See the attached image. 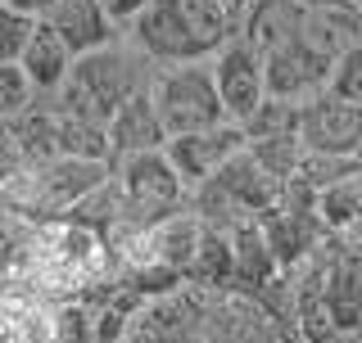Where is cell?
Wrapping results in <instances>:
<instances>
[{
  "label": "cell",
  "instance_id": "cell-12",
  "mask_svg": "<svg viewBox=\"0 0 362 343\" xmlns=\"http://www.w3.org/2000/svg\"><path fill=\"white\" fill-rule=\"evenodd\" d=\"M109 145H113V163H118V158H132V154H154V150L168 145V131L154 113L150 90L132 95L127 104L109 118Z\"/></svg>",
  "mask_w": 362,
  "mask_h": 343
},
{
  "label": "cell",
  "instance_id": "cell-17",
  "mask_svg": "<svg viewBox=\"0 0 362 343\" xmlns=\"http://www.w3.org/2000/svg\"><path fill=\"white\" fill-rule=\"evenodd\" d=\"M59 118V158H77V163H109L113 167V145H109V127H95V122L82 118Z\"/></svg>",
  "mask_w": 362,
  "mask_h": 343
},
{
  "label": "cell",
  "instance_id": "cell-9",
  "mask_svg": "<svg viewBox=\"0 0 362 343\" xmlns=\"http://www.w3.org/2000/svg\"><path fill=\"white\" fill-rule=\"evenodd\" d=\"M299 140L308 154H339V158H362V109L326 95L299 104Z\"/></svg>",
  "mask_w": 362,
  "mask_h": 343
},
{
  "label": "cell",
  "instance_id": "cell-5",
  "mask_svg": "<svg viewBox=\"0 0 362 343\" xmlns=\"http://www.w3.org/2000/svg\"><path fill=\"white\" fill-rule=\"evenodd\" d=\"M150 100H154V113H158V122H163L168 140L195 136V131H213V127L226 122V109L218 100V82H213L209 64L154 68Z\"/></svg>",
  "mask_w": 362,
  "mask_h": 343
},
{
  "label": "cell",
  "instance_id": "cell-19",
  "mask_svg": "<svg viewBox=\"0 0 362 343\" xmlns=\"http://www.w3.org/2000/svg\"><path fill=\"white\" fill-rule=\"evenodd\" d=\"M245 140H276V136H299V104H290V100H263V109L254 113V118L245 122Z\"/></svg>",
  "mask_w": 362,
  "mask_h": 343
},
{
  "label": "cell",
  "instance_id": "cell-24",
  "mask_svg": "<svg viewBox=\"0 0 362 343\" xmlns=\"http://www.w3.org/2000/svg\"><path fill=\"white\" fill-rule=\"evenodd\" d=\"M331 90L335 100H344V104H358L362 109V45H354V50H344L331 68Z\"/></svg>",
  "mask_w": 362,
  "mask_h": 343
},
{
  "label": "cell",
  "instance_id": "cell-14",
  "mask_svg": "<svg viewBox=\"0 0 362 343\" xmlns=\"http://www.w3.org/2000/svg\"><path fill=\"white\" fill-rule=\"evenodd\" d=\"M303 18H308V14H303L294 0H254V9L245 14V23H240L235 37H245L258 54H267V50H276V45H286V41L299 37Z\"/></svg>",
  "mask_w": 362,
  "mask_h": 343
},
{
  "label": "cell",
  "instance_id": "cell-7",
  "mask_svg": "<svg viewBox=\"0 0 362 343\" xmlns=\"http://www.w3.org/2000/svg\"><path fill=\"white\" fill-rule=\"evenodd\" d=\"M331 68L335 59H326L317 45L303 41V32L286 45L263 54V82L272 100H290V104H308V100L326 95L331 86Z\"/></svg>",
  "mask_w": 362,
  "mask_h": 343
},
{
  "label": "cell",
  "instance_id": "cell-8",
  "mask_svg": "<svg viewBox=\"0 0 362 343\" xmlns=\"http://www.w3.org/2000/svg\"><path fill=\"white\" fill-rule=\"evenodd\" d=\"M213 82H218V100L226 109V122L245 127L267 100V82H263V54L254 50L245 37H231L213 54Z\"/></svg>",
  "mask_w": 362,
  "mask_h": 343
},
{
  "label": "cell",
  "instance_id": "cell-18",
  "mask_svg": "<svg viewBox=\"0 0 362 343\" xmlns=\"http://www.w3.org/2000/svg\"><path fill=\"white\" fill-rule=\"evenodd\" d=\"M317 222L335 235H349L362 222V176H349L339 186L317 194Z\"/></svg>",
  "mask_w": 362,
  "mask_h": 343
},
{
  "label": "cell",
  "instance_id": "cell-2",
  "mask_svg": "<svg viewBox=\"0 0 362 343\" xmlns=\"http://www.w3.org/2000/svg\"><path fill=\"white\" fill-rule=\"evenodd\" d=\"M231 37L235 23L218 0H150V9L127 28V41L154 68L213 64V54Z\"/></svg>",
  "mask_w": 362,
  "mask_h": 343
},
{
  "label": "cell",
  "instance_id": "cell-25",
  "mask_svg": "<svg viewBox=\"0 0 362 343\" xmlns=\"http://www.w3.org/2000/svg\"><path fill=\"white\" fill-rule=\"evenodd\" d=\"M100 5H105V14H109L113 28H132V23L150 9V0H100Z\"/></svg>",
  "mask_w": 362,
  "mask_h": 343
},
{
  "label": "cell",
  "instance_id": "cell-26",
  "mask_svg": "<svg viewBox=\"0 0 362 343\" xmlns=\"http://www.w3.org/2000/svg\"><path fill=\"white\" fill-rule=\"evenodd\" d=\"M9 9H18V14H28V18H37V23H45L54 14V5H59V0H5Z\"/></svg>",
  "mask_w": 362,
  "mask_h": 343
},
{
  "label": "cell",
  "instance_id": "cell-6",
  "mask_svg": "<svg viewBox=\"0 0 362 343\" xmlns=\"http://www.w3.org/2000/svg\"><path fill=\"white\" fill-rule=\"evenodd\" d=\"M113 186L122 194V222L132 226H154L173 212H186L190 190L177 176V167L168 163L163 150L154 154H132L113 163Z\"/></svg>",
  "mask_w": 362,
  "mask_h": 343
},
{
  "label": "cell",
  "instance_id": "cell-20",
  "mask_svg": "<svg viewBox=\"0 0 362 343\" xmlns=\"http://www.w3.org/2000/svg\"><path fill=\"white\" fill-rule=\"evenodd\" d=\"M50 330H54V343H100L95 307L82 303V299L50 307Z\"/></svg>",
  "mask_w": 362,
  "mask_h": 343
},
{
  "label": "cell",
  "instance_id": "cell-13",
  "mask_svg": "<svg viewBox=\"0 0 362 343\" xmlns=\"http://www.w3.org/2000/svg\"><path fill=\"white\" fill-rule=\"evenodd\" d=\"M18 68L28 73L32 90H37L41 100H50L54 90L68 82V73H73V50L54 37L50 23H37V32H32V41H28V50H23Z\"/></svg>",
  "mask_w": 362,
  "mask_h": 343
},
{
  "label": "cell",
  "instance_id": "cell-21",
  "mask_svg": "<svg viewBox=\"0 0 362 343\" xmlns=\"http://www.w3.org/2000/svg\"><path fill=\"white\" fill-rule=\"evenodd\" d=\"M23 172H32V154H28V140H23V127H18V118H0V190L9 181H18Z\"/></svg>",
  "mask_w": 362,
  "mask_h": 343
},
{
  "label": "cell",
  "instance_id": "cell-15",
  "mask_svg": "<svg viewBox=\"0 0 362 343\" xmlns=\"http://www.w3.org/2000/svg\"><path fill=\"white\" fill-rule=\"evenodd\" d=\"M0 343H54L50 307L18 289L0 294Z\"/></svg>",
  "mask_w": 362,
  "mask_h": 343
},
{
  "label": "cell",
  "instance_id": "cell-22",
  "mask_svg": "<svg viewBox=\"0 0 362 343\" xmlns=\"http://www.w3.org/2000/svg\"><path fill=\"white\" fill-rule=\"evenodd\" d=\"M32 32H37V18L18 14V9H9L0 0V64H18L28 41H32Z\"/></svg>",
  "mask_w": 362,
  "mask_h": 343
},
{
  "label": "cell",
  "instance_id": "cell-10",
  "mask_svg": "<svg viewBox=\"0 0 362 343\" xmlns=\"http://www.w3.org/2000/svg\"><path fill=\"white\" fill-rule=\"evenodd\" d=\"M245 145H249L245 131L235 127V122H222V127H213V131H195V136H177V140H168L163 154H168V163L177 167V176L186 181V190H199L204 181L218 176V172L231 163Z\"/></svg>",
  "mask_w": 362,
  "mask_h": 343
},
{
  "label": "cell",
  "instance_id": "cell-16",
  "mask_svg": "<svg viewBox=\"0 0 362 343\" xmlns=\"http://www.w3.org/2000/svg\"><path fill=\"white\" fill-rule=\"evenodd\" d=\"M37 231H41V222H32V217H23V212L0 203V280L14 284L23 276L28 253H32V244H37Z\"/></svg>",
  "mask_w": 362,
  "mask_h": 343
},
{
  "label": "cell",
  "instance_id": "cell-3",
  "mask_svg": "<svg viewBox=\"0 0 362 343\" xmlns=\"http://www.w3.org/2000/svg\"><path fill=\"white\" fill-rule=\"evenodd\" d=\"M150 82H154V64L122 37L95 54L73 59L68 82L45 104L54 113H64V118H82V122H95V127H109L113 113L127 104L132 95L150 90Z\"/></svg>",
  "mask_w": 362,
  "mask_h": 343
},
{
  "label": "cell",
  "instance_id": "cell-27",
  "mask_svg": "<svg viewBox=\"0 0 362 343\" xmlns=\"http://www.w3.org/2000/svg\"><path fill=\"white\" fill-rule=\"evenodd\" d=\"M344 5H354V9H362V0H344Z\"/></svg>",
  "mask_w": 362,
  "mask_h": 343
},
{
  "label": "cell",
  "instance_id": "cell-11",
  "mask_svg": "<svg viewBox=\"0 0 362 343\" xmlns=\"http://www.w3.org/2000/svg\"><path fill=\"white\" fill-rule=\"evenodd\" d=\"M45 23H50L54 37H59L68 50H73V59L95 54V50H105V45L122 41L100 0H59V5H54V14L45 18Z\"/></svg>",
  "mask_w": 362,
  "mask_h": 343
},
{
  "label": "cell",
  "instance_id": "cell-23",
  "mask_svg": "<svg viewBox=\"0 0 362 343\" xmlns=\"http://www.w3.org/2000/svg\"><path fill=\"white\" fill-rule=\"evenodd\" d=\"M37 90H32L28 73H23L18 64H0V118H18V113H28L37 104Z\"/></svg>",
  "mask_w": 362,
  "mask_h": 343
},
{
  "label": "cell",
  "instance_id": "cell-4",
  "mask_svg": "<svg viewBox=\"0 0 362 343\" xmlns=\"http://www.w3.org/2000/svg\"><path fill=\"white\" fill-rule=\"evenodd\" d=\"M113 176L109 163H77V158H50V163L23 172L18 181H9L0 190V203L14 208L32 222H64L86 194H95Z\"/></svg>",
  "mask_w": 362,
  "mask_h": 343
},
{
  "label": "cell",
  "instance_id": "cell-1",
  "mask_svg": "<svg viewBox=\"0 0 362 343\" xmlns=\"http://www.w3.org/2000/svg\"><path fill=\"white\" fill-rule=\"evenodd\" d=\"M113 276H118V262L109 258L105 239L95 231H86L77 222H45L14 289L45 307H59L86 299L90 289L109 284Z\"/></svg>",
  "mask_w": 362,
  "mask_h": 343
}]
</instances>
